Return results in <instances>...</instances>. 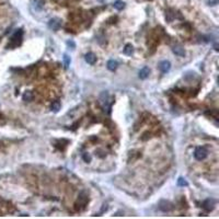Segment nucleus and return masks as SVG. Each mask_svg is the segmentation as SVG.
Instances as JSON below:
<instances>
[{"label": "nucleus", "instance_id": "f257e3e1", "mask_svg": "<svg viewBox=\"0 0 219 219\" xmlns=\"http://www.w3.org/2000/svg\"><path fill=\"white\" fill-rule=\"evenodd\" d=\"M194 157L196 160L202 161L207 157V150L204 147H197L194 151Z\"/></svg>", "mask_w": 219, "mask_h": 219}, {"label": "nucleus", "instance_id": "f03ea898", "mask_svg": "<svg viewBox=\"0 0 219 219\" xmlns=\"http://www.w3.org/2000/svg\"><path fill=\"white\" fill-rule=\"evenodd\" d=\"M48 26L49 29H52L53 31H57L60 28V20L59 19H52L49 22H48Z\"/></svg>", "mask_w": 219, "mask_h": 219}, {"label": "nucleus", "instance_id": "7ed1b4c3", "mask_svg": "<svg viewBox=\"0 0 219 219\" xmlns=\"http://www.w3.org/2000/svg\"><path fill=\"white\" fill-rule=\"evenodd\" d=\"M170 68H171V64H170V61H168V60H163L159 64V69H160V71L163 72V73H167V72L170 70Z\"/></svg>", "mask_w": 219, "mask_h": 219}, {"label": "nucleus", "instance_id": "20e7f679", "mask_svg": "<svg viewBox=\"0 0 219 219\" xmlns=\"http://www.w3.org/2000/svg\"><path fill=\"white\" fill-rule=\"evenodd\" d=\"M215 199H212V198H208V199H206V201L203 203V208L206 209L207 212L209 210H212L214 208V206H215Z\"/></svg>", "mask_w": 219, "mask_h": 219}, {"label": "nucleus", "instance_id": "39448f33", "mask_svg": "<svg viewBox=\"0 0 219 219\" xmlns=\"http://www.w3.org/2000/svg\"><path fill=\"white\" fill-rule=\"evenodd\" d=\"M159 208L161 209L162 212H169V210L172 209V205L170 204L169 202L161 201L160 202V205H159Z\"/></svg>", "mask_w": 219, "mask_h": 219}, {"label": "nucleus", "instance_id": "423d86ee", "mask_svg": "<svg viewBox=\"0 0 219 219\" xmlns=\"http://www.w3.org/2000/svg\"><path fill=\"white\" fill-rule=\"evenodd\" d=\"M84 59H86V61L88 64L93 65V64H95V61H97V56H95L93 53H88V54L84 56Z\"/></svg>", "mask_w": 219, "mask_h": 219}, {"label": "nucleus", "instance_id": "0eeeda50", "mask_svg": "<svg viewBox=\"0 0 219 219\" xmlns=\"http://www.w3.org/2000/svg\"><path fill=\"white\" fill-rule=\"evenodd\" d=\"M149 72H150V69L148 68V67H143L139 70V78L140 79H146L148 76H149Z\"/></svg>", "mask_w": 219, "mask_h": 219}, {"label": "nucleus", "instance_id": "6e6552de", "mask_svg": "<svg viewBox=\"0 0 219 219\" xmlns=\"http://www.w3.org/2000/svg\"><path fill=\"white\" fill-rule=\"evenodd\" d=\"M117 66H119V64H117V61L114 60V59H111V60L108 61V68L111 70V71H114L115 69L117 68Z\"/></svg>", "mask_w": 219, "mask_h": 219}, {"label": "nucleus", "instance_id": "1a4fd4ad", "mask_svg": "<svg viewBox=\"0 0 219 219\" xmlns=\"http://www.w3.org/2000/svg\"><path fill=\"white\" fill-rule=\"evenodd\" d=\"M172 50H173V53H174L175 55H178V56H184V55H185L184 49L180 46H174Z\"/></svg>", "mask_w": 219, "mask_h": 219}, {"label": "nucleus", "instance_id": "9d476101", "mask_svg": "<svg viewBox=\"0 0 219 219\" xmlns=\"http://www.w3.org/2000/svg\"><path fill=\"white\" fill-rule=\"evenodd\" d=\"M134 53V48L133 46L130 45V44H127L125 46V48H124V54L125 55H128V56H130V55Z\"/></svg>", "mask_w": 219, "mask_h": 219}, {"label": "nucleus", "instance_id": "9b49d317", "mask_svg": "<svg viewBox=\"0 0 219 219\" xmlns=\"http://www.w3.org/2000/svg\"><path fill=\"white\" fill-rule=\"evenodd\" d=\"M113 6H114V8L115 9H117V10H123L124 7H125V4L123 2L122 0H117V1H115Z\"/></svg>", "mask_w": 219, "mask_h": 219}, {"label": "nucleus", "instance_id": "f8f14e48", "mask_svg": "<svg viewBox=\"0 0 219 219\" xmlns=\"http://www.w3.org/2000/svg\"><path fill=\"white\" fill-rule=\"evenodd\" d=\"M52 110L54 112H58L60 110V102L59 101H55L53 102V104H52Z\"/></svg>", "mask_w": 219, "mask_h": 219}, {"label": "nucleus", "instance_id": "ddd939ff", "mask_svg": "<svg viewBox=\"0 0 219 219\" xmlns=\"http://www.w3.org/2000/svg\"><path fill=\"white\" fill-rule=\"evenodd\" d=\"M178 185H179V186H187L188 183H187V181L185 179L179 178V179H178Z\"/></svg>", "mask_w": 219, "mask_h": 219}, {"label": "nucleus", "instance_id": "4468645a", "mask_svg": "<svg viewBox=\"0 0 219 219\" xmlns=\"http://www.w3.org/2000/svg\"><path fill=\"white\" fill-rule=\"evenodd\" d=\"M23 100L26 101V102H30V101L32 100V93H31L30 91L25 92V93L23 94Z\"/></svg>", "mask_w": 219, "mask_h": 219}, {"label": "nucleus", "instance_id": "2eb2a0df", "mask_svg": "<svg viewBox=\"0 0 219 219\" xmlns=\"http://www.w3.org/2000/svg\"><path fill=\"white\" fill-rule=\"evenodd\" d=\"M34 4H35L34 6L36 7L37 10H41V9L43 8V2H42L41 0H34Z\"/></svg>", "mask_w": 219, "mask_h": 219}, {"label": "nucleus", "instance_id": "dca6fc26", "mask_svg": "<svg viewBox=\"0 0 219 219\" xmlns=\"http://www.w3.org/2000/svg\"><path fill=\"white\" fill-rule=\"evenodd\" d=\"M82 157H83V160H84L86 162H90V161H91V156H90L89 154H87V152H86V154H83Z\"/></svg>", "mask_w": 219, "mask_h": 219}, {"label": "nucleus", "instance_id": "f3484780", "mask_svg": "<svg viewBox=\"0 0 219 219\" xmlns=\"http://www.w3.org/2000/svg\"><path fill=\"white\" fill-rule=\"evenodd\" d=\"M64 60H65V66H66V67H68L69 64H70V59H69V57L67 56V55H65V56H64Z\"/></svg>", "mask_w": 219, "mask_h": 219}, {"label": "nucleus", "instance_id": "a211bd4d", "mask_svg": "<svg viewBox=\"0 0 219 219\" xmlns=\"http://www.w3.org/2000/svg\"><path fill=\"white\" fill-rule=\"evenodd\" d=\"M217 4H218V0H208L209 6H216Z\"/></svg>", "mask_w": 219, "mask_h": 219}]
</instances>
